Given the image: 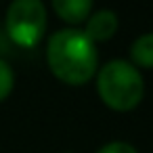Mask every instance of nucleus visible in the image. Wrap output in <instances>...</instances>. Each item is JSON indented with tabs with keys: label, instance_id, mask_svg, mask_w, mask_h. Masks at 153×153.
Returning <instances> with one entry per match:
<instances>
[{
	"label": "nucleus",
	"instance_id": "8",
	"mask_svg": "<svg viewBox=\"0 0 153 153\" xmlns=\"http://www.w3.org/2000/svg\"><path fill=\"white\" fill-rule=\"evenodd\" d=\"M97 153H138V151L126 140H111V143H105Z\"/></svg>",
	"mask_w": 153,
	"mask_h": 153
},
{
	"label": "nucleus",
	"instance_id": "2",
	"mask_svg": "<svg viewBox=\"0 0 153 153\" xmlns=\"http://www.w3.org/2000/svg\"><path fill=\"white\" fill-rule=\"evenodd\" d=\"M94 76L99 99L113 111H132L145 97L143 76L130 61L111 59Z\"/></svg>",
	"mask_w": 153,
	"mask_h": 153
},
{
	"label": "nucleus",
	"instance_id": "5",
	"mask_svg": "<svg viewBox=\"0 0 153 153\" xmlns=\"http://www.w3.org/2000/svg\"><path fill=\"white\" fill-rule=\"evenodd\" d=\"M53 9L65 23L80 25L92 13V0H53Z\"/></svg>",
	"mask_w": 153,
	"mask_h": 153
},
{
	"label": "nucleus",
	"instance_id": "1",
	"mask_svg": "<svg viewBox=\"0 0 153 153\" xmlns=\"http://www.w3.org/2000/svg\"><path fill=\"white\" fill-rule=\"evenodd\" d=\"M46 63L51 74L69 86L90 82L99 69V51L82 30H59L48 38Z\"/></svg>",
	"mask_w": 153,
	"mask_h": 153
},
{
	"label": "nucleus",
	"instance_id": "4",
	"mask_svg": "<svg viewBox=\"0 0 153 153\" xmlns=\"http://www.w3.org/2000/svg\"><path fill=\"white\" fill-rule=\"evenodd\" d=\"M84 23H86V27H84L82 32H84L86 38L92 40L94 44L113 38V34L117 32V25H120L117 15H115L113 11H109V9H101V11H97V13H90V17H88Z\"/></svg>",
	"mask_w": 153,
	"mask_h": 153
},
{
	"label": "nucleus",
	"instance_id": "6",
	"mask_svg": "<svg viewBox=\"0 0 153 153\" xmlns=\"http://www.w3.org/2000/svg\"><path fill=\"white\" fill-rule=\"evenodd\" d=\"M130 63L136 69H153V32L138 36L130 46Z\"/></svg>",
	"mask_w": 153,
	"mask_h": 153
},
{
	"label": "nucleus",
	"instance_id": "7",
	"mask_svg": "<svg viewBox=\"0 0 153 153\" xmlns=\"http://www.w3.org/2000/svg\"><path fill=\"white\" fill-rule=\"evenodd\" d=\"M13 86H15V74L9 63L0 59V103L9 99V94L13 92Z\"/></svg>",
	"mask_w": 153,
	"mask_h": 153
},
{
	"label": "nucleus",
	"instance_id": "3",
	"mask_svg": "<svg viewBox=\"0 0 153 153\" xmlns=\"http://www.w3.org/2000/svg\"><path fill=\"white\" fill-rule=\"evenodd\" d=\"M4 23L7 34L15 44L34 48L46 32V7L42 0H13L7 9Z\"/></svg>",
	"mask_w": 153,
	"mask_h": 153
}]
</instances>
